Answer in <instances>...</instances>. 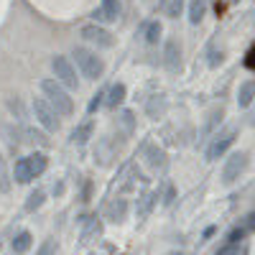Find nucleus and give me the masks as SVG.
Masks as SVG:
<instances>
[{
  "instance_id": "obj_1",
  "label": "nucleus",
  "mask_w": 255,
  "mask_h": 255,
  "mask_svg": "<svg viewBox=\"0 0 255 255\" xmlns=\"http://www.w3.org/2000/svg\"><path fill=\"white\" fill-rule=\"evenodd\" d=\"M41 92L46 95V102L56 110V115H72L74 113V100L69 97L67 87H61L56 79H44L41 82Z\"/></svg>"
},
{
  "instance_id": "obj_2",
  "label": "nucleus",
  "mask_w": 255,
  "mask_h": 255,
  "mask_svg": "<svg viewBox=\"0 0 255 255\" xmlns=\"http://www.w3.org/2000/svg\"><path fill=\"white\" fill-rule=\"evenodd\" d=\"M72 56H74V61H77L82 77H87V79H100V77H102L105 64H102V59H100L95 51L84 49V46H74V49H72Z\"/></svg>"
},
{
  "instance_id": "obj_3",
  "label": "nucleus",
  "mask_w": 255,
  "mask_h": 255,
  "mask_svg": "<svg viewBox=\"0 0 255 255\" xmlns=\"http://www.w3.org/2000/svg\"><path fill=\"white\" fill-rule=\"evenodd\" d=\"M51 69H54V77L61 87L67 90H77L79 87V79H77V69L72 67V61L67 56H54L51 59Z\"/></svg>"
},
{
  "instance_id": "obj_4",
  "label": "nucleus",
  "mask_w": 255,
  "mask_h": 255,
  "mask_svg": "<svg viewBox=\"0 0 255 255\" xmlns=\"http://www.w3.org/2000/svg\"><path fill=\"white\" fill-rule=\"evenodd\" d=\"M33 115L36 120L46 128L49 133H56L59 130V118H56V110L51 108V105L44 100V97H36L33 100Z\"/></svg>"
},
{
  "instance_id": "obj_5",
  "label": "nucleus",
  "mask_w": 255,
  "mask_h": 255,
  "mask_svg": "<svg viewBox=\"0 0 255 255\" xmlns=\"http://www.w3.org/2000/svg\"><path fill=\"white\" fill-rule=\"evenodd\" d=\"M245 166H248V156L243 151H235L227 161H225V168H222V181L230 186V184H235L240 179V174L245 171Z\"/></svg>"
},
{
  "instance_id": "obj_6",
  "label": "nucleus",
  "mask_w": 255,
  "mask_h": 255,
  "mask_svg": "<svg viewBox=\"0 0 255 255\" xmlns=\"http://www.w3.org/2000/svg\"><path fill=\"white\" fill-rule=\"evenodd\" d=\"M235 135H238L235 128H227V130L217 133L215 140H212V145L207 148V161H217L220 156H225V153H227V148L235 143Z\"/></svg>"
},
{
  "instance_id": "obj_7",
  "label": "nucleus",
  "mask_w": 255,
  "mask_h": 255,
  "mask_svg": "<svg viewBox=\"0 0 255 255\" xmlns=\"http://www.w3.org/2000/svg\"><path fill=\"white\" fill-rule=\"evenodd\" d=\"M82 38L90 41V44H95L97 49H110V46H113V33H110L108 28L97 26V23L84 26V28H82Z\"/></svg>"
},
{
  "instance_id": "obj_8",
  "label": "nucleus",
  "mask_w": 255,
  "mask_h": 255,
  "mask_svg": "<svg viewBox=\"0 0 255 255\" xmlns=\"http://www.w3.org/2000/svg\"><path fill=\"white\" fill-rule=\"evenodd\" d=\"M163 67L171 74H176L181 69V44L176 38L166 41V46H163Z\"/></svg>"
},
{
  "instance_id": "obj_9",
  "label": "nucleus",
  "mask_w": 255,
  "mask_h": 255,
  "mask_svg": "<svg viewBox=\"0 0 255 255\" xmlns=\"http://www.w3.org/2000/svg\"><path fill=\"white\" fill-rule=\"evenodd\" d=\"M120 15V3L118 0H102L100 8L92 13L95 20H102V23H113V20H118Z\"/></svg>"
},
{
  "instance_id": "obj_10",
  "label": "nucleus",
  "mask_w": 255,
  "mask_h": 255,
  "mask_svg": "<svg viewBox=\"0 0 255 255\" xmlns=\"http://www.w3.org/2000/svg\"><path fill=\"white\" fill-rule=\"evenodd\" d=\"M100 235H102V222H100L97 217H87V220H84V227H82V243H84V245H90V243H95Z\"/></svg>"
},
{
  "instance_id": "obj_11",
  "label": "nucleus",
  "mask_w": 255,
  "mask_h": 255,
  "mask_svg": "<svg viewBox=\"0 0 255 255\" xmlns=\"http://www.w3.org/2000/svg\"><path fill=\"white\" fill-rule=\"evenodd\" d=\"M145 113H148V118H153V120L163 118V113H166V97L163 95H153L151 100L145 102Z\"/></svg>"
},
{
  "instance_id": "obj_12",
  "label": "nucleus",
  "mask_w": 255,
  "mask_h": 255,
  "mask_svg": "<svg viewBox=\"0 0 255 255\" xmlns=\"http://www.w3.org/2000/svg\"><path fill=\"white\" fill-rule=\"evenodd\" d=\"M92 130H95L92 120H84L82 125H77V128H74V133H72V143H77V145H84V143L90 140Z\"/></svg>"
},
{
  "instance_id": "obj_13",
  "label": "nucleus",
  "mask_w": 255,
  "mask_h": 255,
  "mask_svg": "<svg viewBox=\"0 0 255 255\" xmlns=\"http://www.w3.org/2000/svg\"><path fill=\"white\" fill-rule=\"evenodd\" d=\"M253 100H255V82L248 79V82L240 84V90H238V105L240 108H248Z\"/></svg>"
},
{
  "instance_id": "obj_14",
  "label": "nucleus",
  "mask_w": 255,
  "mask_h": 255,
  "mask_svg": "<svg viewBox=\"0 0 255 255\" xmlns=\"http://www.w3.org/2000/svg\"><path fill=\"white\" fill-rule=\"evenodd\" d=\"M125 215H128V202L125 199H115L110 207H108V220L110 222H123L125 220Z\"/></svg>"
},
{
  "instance_id": "obj_15",
  "label": "nucleus",
  "mask_w": 255,
  "mask_h": 255,
  "mask_svg": "<svg viewBox=\"0 0 255 255\" xmlns=\"http://www.w3.org/2000/svg\"><path fill=\"white\" fill-rule=\"evenodd\" d=\"M220 120H222V108L209 113V118H207V123H204V128H202V133H199V145H202V143L212 135V130H215V125H217Z\"/></svg>"
},
{
  "instance_id": "obj_16",
  "label": "nucleus",
  "mask_w": 255,
  "mask_h": 255,
  "mask_svg": "<svg viewBox=\"0 0 255 255\" xmlns=\"http://www.w3.org/2000/svg\"><path fill=\"white\" fill-rule=\"evenodd\" d=\"M105 97H108V100H105V102H108V108H113V110H115L118 105H123V100H125V84H123V82L113 84L110 92L105 95Z\"/></svg>"
},
{
  "instance_id": "obj_17",
  "label": "nucleus",
  "mask_w": 255,
  "mask_h": 255,
  "mask_svg": "<svg viewBox=\"0 0 255 255\" xmlns=\"http://www.w3.org/2000/svg\"><path fill=\"white\" fill-rule=\"evenodd\" d=\"M158 202V194H143L138 199V220H145L148 215H151V209L156 207Z\"/></svg>"
},
{
  "instance_id": "obj_18",
  "label": "nucleus",
  "mask_w": 255,
  "mask_h": 255,
  "mask_svg": "<svg viewBox=\"0 0 255 255\" xmlns=\"http://www.w3.org/2000/svg\"><path fill=\"white\" fill-rule=\"evenodd\" d=\"M13 176L18 184H28L33 176H31V168H28V158H18L15 161V168H13Z\"/></svg>"
},
{
  "instance_id": "obj_19",
  "label": "nucleus",
  "mask_w": 255,
  "mask_h": 255,
  "mask_svg": "<svg viewBox=\"0 0 255 255\" xmlns=\"http://www.w3.org/2000/svg\"><path fill=\"white\" fill-rule=\"evenodd\" d=\"M161 23L158 20H151V23H145L143 28H140V33H143V38H145V44H158V38H161Z\"/></svg>"
},
{
  "instance_id": "obj_20",
  "label": "nucleus",
  "mask_w": 255,
  "mask_h": 255,
  "mask_svg": "<svg viewBox=\"0 0 255 255\" xmlns=\"http://www.w3.org/2000/svg\"><path fill=\"white\" fill-rule=\"evenodd\" d=\"M26 158H28V168H31V176H33V179L46 171V156H44V153H31V156H26Z\"/></svg>"
},
{
  "instance_id": "obj_21",
  "label": "nucleus",
  "mask_w": 255,
  "mask_h": 255,
  "mask_svg": "<svg viewBox=\"0 0 255 255\" xmlns=\"http://www.w3.org/2000/svg\"><path fill=\"white\" fill-rule=\"evenodd\" d=\"M31 243H33V238H31V232H28V230L18 232L15 240H13V253H15V255H23V253H28Z\"/></svg>"
},
{
  "instance_id": "obj_22",
  "label": "nucleus",
  "mask_w": 255,
  "mask_h": 255,
  "mask_svg": "<svg viewBox=\"0 0 255 255\" xmlns=\"http://www.w3.org/2000/svg\"><path fill=\"white\" fill-rule=\"evenodd\" d=\"M148 166H151L153 171H163L166 168V153L161 148H148Z\"/></svg>"
},
{
  "instance_id": "obj_23",
  "label": "nucleus",
  "mask_w": 255,
  "mask_h": 255,
  "mask_svg": "<svg viewBox=\"0 0 255 255\" xmlns=\"http://www.w3.org/2000/svg\"><path fill=\"white\" fill-rule=\"evenodd\" d=\"M204 13H207V3H204V0H191V3H189V20L194 26L202 23Z\"/></svg>"
},
{
  "instance_id": "obj_24",
  "label": "nucleus",
  "mask_w": 255,
  "mask_h": 255,
  "mask_svg": "<svg viewBox=\"0 0 255 255\" xmlns=\"http://www.w3.org/2000/svg\"><path fill=\"white\" fill-rule=\"evenodd\" d=\"M115 151H118V148L110 145V138H105V140L100 143V148L95 151V161H100V163H110V158L115 156Z\"/></svg>"
},
{
  "instance_id": "obj_25",
  "label": "nucleus",
  "mask_w": 255,
  "mask_h": 255,
  "mask_svg": "<svg viewBox=\"0 0 255 255\" xmlns=\"http://www.w3.org/2000/svg\"><path fill=\"white\" fill-rule=\"evenodd\" d=\"M10 186H13V179H10V174H8L5 158L0 156V194H8V191H10Z\"/></svg>"
},
{
  "instance_id": "obj_26",
  "label": "nucleus",
  "mask_w": 255,
  "mask_h": 255,
  "mask_svg": "<svg viewBox=\"0 0 255 255\" xmlns=\"http://www.w3.org/2000/svg\"><path fill=\"white\" fill-rule=\"evenodd\" d=\"M44 199H46L44 189H33L31 194H28V199H26V209H28V212H36L41 204H44Z\"/></svg>"
},
{
  "instance_id": "obj_27",
  "label": "nucleus",
  "mask_w": 255,
  "mask_h": 255,
  "mask_svg": "<svg viewBox=\"0 0 255 255\" xmlns=\"http://www.w3.org/2000/svg\"><path fill=\"white\" fill-rule=\"evenodd\" d=\"M163 10H166L168 18H179L181 10H184V0H166V3H163Z\"/></svg>"
},
{
  "instance_id": "obj_28",
  "label": "nucleus",
  "mask_w": 255,
  "mask_h": 255,
  "mask_svg": "<svg viewBox=\"0 0 255 255\" xmlns=\"http://www.w3.org/2000/svg\"><path fill=\"white\" fill-rule=\"evenodd\" d=\"M240 253H243V248L240 245H232V243H225L222 248L215 250V255H240Z\"/></svg>"
},
{
  "instance_id": "obj_29",
  "label": "nucleus",
  "mask_w": 255,
  "mask_h": 255,
  "mask_svg": "<svg viewBox=\"0 0 255 255\" xmlns=\"http://www.w3.org/2000/svg\"><path fill=\"white\" fill-rule=\"evenodd\" d=\"M118 120H120V125L125 128V133H130V130H133V113H130V110H123Z\"/></svg>"
},
{
  "instance_id": "obj_30",
  "label": "nucleus",
  "mask_w": 255,
  "mask_h": 255,
  "mask_svg": "<svg viewBox=\"0 0 255 255\" xmlns=\"http://www.w3.org/2000/svg\"><path fill=\"white\" fill-rule=\"evenodd\" d=\"M245 227H235V230H230V235H227V243H232V245H240V240L245 238Z\"/></svg>"
},
{
  "instance_id": "obj_31",
  "label": "nucleus",
  "mask_w": 255,
  "mask_h": 255,
  "mask_svg": "<svg viewBox=\"0 0 255 255\" xmlns=\"http://www.w3.org/2000/svg\"><path fill=\"white\" fill-rule=\"evenodd\" d=\"M26 135H28V140H31V143H41V145H46V143H49V140H46V135H44V133H38V130H33V128H28Z\"/></svg>"
},
{
  "instance_id": "obj_32",
  "label": "nucleus",
  "mask_w": 255,
  "mask_h": 255,
  "mask_svg": "<svg viewBox=\"0 0 255 255\" xmlns=\"http://www.w3.org/2000/svg\"><path fill=\"white\" fill-rule=\"evenodd\" d=\"M102 97H105V92H97V95L90 100V105H87V113H90V115H92V113H97V108H100V105L105 102Z\"/></svg>"
},
{
  "instance_id": "obj_33",
  "label": "nucleus",
  "mask_w": 255,
  "mask_h": 255,
  "mask_svg": "<svg viewBox=\"0 0 255 255\" xmlns=\"http://www.w3.org/2000/svg\"><path fill=\"white\" fill-rule=\"evenodd\" d=\"M8 108L13 113H18V120H26V113H23V105H20V100H8Z\"/></svg>"
},
{
  "instance_id": "obj_34",
  "label": "nucleus",
  "mask_w": 255,
  "mask_h": 255,
  "mask_svg": "<svg viewBox=\"0 0 255 255\" xmlns=\"http://www.w3.org/2000/svg\"><path fill=\"white\" fill-rule=\"evenodd\" d=\"M54 250H56V245H54V240H46L44 245L38 248V255H54Z\"/></svg>"
},
{
  "instance_id": "obj_35",
  "label": "nucleus",
  "mask_w": 255,
  "mask_h": 255,
  "mask_svg": "<svg viewBox=\"0 0 255 255\" xmlns=\"http://www.w3.org/2000/svg\"><path fill=\"white\" fill-rule=\"evenodd\" d=\"M243 227H245V230H250V232H255V212H250V215L245 217Z\"/></svg>"
},
{
  "instance_id": "obj_36",
  "label": "nucleus",
  "mask_w": 255,
  "mask_h": 255,
  "mask_svg": "<svg viewBox=\"0 0 255 255\" xmlns=\"http://www.w3.org/2000/svg\"><path fill=\"white\" fill-rule=\"evenodd\" d=\"M220 61H222V54H220V51H212V54H209V67H217Z\"/></svg>"
},
{
  "instance_id": "obj_37",
  "label": "nucleus",
  "mask_w": 255,
  "mask_h": 255,
  "mask_svg": "<svg viewBox=\"0 0 255 255\" xmlns=\"http://www.w3.org/2000/svg\"><path fill=\"white\" fill-rule=\"evenodd\" d=\"M245 64H248V67H253V69H255V49H253V51L248 54V59H245Z\"/></svg>"
},
{
  "instance_id": "obj_38",
  "label": "nucleus",
  "mask_w": 255,
  "mask_h": 255,
  "mask_svg": "<svg viewBox=\"0 0 255 255\" xmlns=\"http://www.w3.org/2000/svg\"><path fill=\"white\" fill-rule=\"evenodd\" d=\"M171 199H174V189L168 186V189H166V199H163V204H171Z\"/></svg>"
},
{
  "instance_id": "obj_39",
  "label": "nucleus",
  "mask_w": 255,
  "mask_h": 255,
  "mask_svg": "<svg viewBox=\"0 0 255 255\" xmlns=\"http://www.w3.org/2000/svg\"><path fill=\"white\" fill-rule=\"evenodd\" d=\"M166 255H184V253H179V250H174V253H166Z\"/></svg>"
},
{
  "instance_id": "obj_40",
  "label": "nucleus",
  "mask_w": 255,
  "mask_h": 255,
  "mask_svg": "<svg viewBox=\"0 0 255 255\" xmlns=\"http://www.w3.org/2000/svg\"><path fill=\"white\" fill-rule=\"evenodd\" d=\"M230 3H235V0H230Z\"/></svg>"
}]
</instances>
